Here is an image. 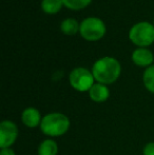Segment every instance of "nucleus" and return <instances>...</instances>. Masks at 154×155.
I'll list each match as a JSON object with an SVG mask.
<instances>
[{"label":"nucleus","mask_w":154,"mask_h":155,"mask_svg":"<svg viewBox=\"0 0 154 155\" xmlns=\"http://www.w3.org/2000/svg\"><path fill=\"white\" fill-rule=\"evenodd\" d=\"M92 73L95 80L103 84H111L119 78L121 67L118 60L114 57L106 56L93 64Z\"/></svg>","instance_id":"1"},{"label":"nucleus","mask_w":154,"mask_h":155,"mask_svg":"<svg viewBox=\"0 0 154 155\" xmlns=\"http://www.w3.org/2000/svg\"><path fill=\"white\" fill-rule=\"evenodd\" d=\"M70 129V119L66 114L52 112L44 115L40 124V130L44 135L57 137L66 134Z\"/></svg>","instance_id":"2"},{"label":"nucleus","mask_w":154,"mask_h":155,"mask_svg":"<svg viewBox=\"0 0 154 155\" xmlns=\"http://www.w3.org/2000/svg\"><path fill=\"white\" fill-rule=\"evenodd\" d=\"M129 38L138 48H146L154 42V25L148 21H140L131 28Z\"/></svg>","instance_id":"3"},{"label":"nucleus","mask_w":154,"mask_h":155,"mask_svg":"<svg viewBox=\"0 0 154 155\" xmlns=\"http://www.w3.org/2000/svg\"><path fill=\"white\" fill-rule=\"evenodd\" d=\"M106 25L100 18L88 17L80 22L79 33L84 40L97 41L106 34Z\"/></svg>","instance_id":"4"},{"label":"nucleus","mask_w":154,"mask_h":155,"mask_svg":"<svg viewBox=\"0 0 154 155\" xmlns=\"http://www.w3.org/2000/svg\"><path fill=\"white\" fill-rule=\"evenodd\" d=\"M69 80L73 89L78 92H86L90 90L94 84V76L91 71L86 68H75L69 76Z\"/></svg>","instance_id":"5"},{"label":"nucleus","mask_w":154,"mask_h":155,"mask_svg":"<svg viewBox=\"0 0 154 155\" xmlns=\"http://www.w3.org/2000/svg\"><path fill=\"white\" fill-rule=\"evenodd\" d=\"M18 137L17 124L12 120H3L0 124V148H11Z\"/></svg>","instance_id":"6"},{"label":"nucleus","mask_w":154,"mask_h":155,"mask_svg":"<svg viewBox=\"0 0 154 155\" xmlns=\"http://www.w3.org/2000/svg\"><path fill=\"white\" fill-rule=\"evenodd\" d=\"M131 58L132 61L136 65L142 68H149L150 65H152L154 60L153 53L146 48H138L134 50Z\"/></svg>","instance_id":"7"},{"label":"nucleus","mask_w":154,"mask_h":155,"mask_svg":"<svg viewBox=\"0 0 154 155\" xmlns=\"http://www.w3.org/2000/svg\"><path fill=\"white\" fill-rule=\"evenodd\" d=\"M21 120L25 126L28 128H36L41 124V115L40 112L35 108H27L23 110L21 114Z\"/></svg>","instance_id":"8"},{"label":"nucleus","mask_w":154,"mask_h":155,"mask_svg":"<svg viewBox=\"0 0 154 155\" xmlns=\"http://www.w3.org/2000/svg\"><path fill=\"white\" fill-rule=\"evenodd\" d=\"M89 96L94 102L100 104L109 98L110 96V90L106 84L96 82L92 86V88L89 90Z\"/></svg>","instance_id":"9"},{"label":"nucleus","mask_w":154,"mask_h":155,"mask_svg":"<svg viewBox=\"0 0 154 155\" xmlns=\"http://www.w3.org/2000/svg\"><path fill=\"white\" fill-rule=\"evenodd\" d=\"M58 145L51 138L44 139L38 147V155H57Z\"/></svg>","instance_id":"10"},{"label":"nucleus","mask_w":154,"mask_h":155,"mask_svg":"<svg viewBox=\"0 0 154 155\" xmlns=\"http://www.w3.org/2000/svg\"><path fill=\"white\" fill-rule=\"evenodd\" d=\"M80 23L78 22L76 19L73 18H67L60 23V30L64 35L72 36L75 35L77 32H79Z\"/></svg>","instance_id":"11"},{"label":"nucleus","mask_w":154,"mask_h":155,"mask_svg":"<svg viewBox=\"0 0 154 155\" xmlns=\"http://www.w3.org/2000/svg\"><path fill=\"white\" fill-rule=\"evenodd\" d=\"M62 6H64L62 0H42L41 1V10L45 14H57Z\"/></svg>","instance_id":"12"},{"label":"nucleus","mask_w":154,"mask_h":155,"mask_svg":"<svg viewBox=\"0 0 154 155\" xmlns=\"http://www.w3.org/2000/svg\"><path fill=\"white\" fill-rule=\"evenodd\" d=\"M143 80H144V84L147 90L154 94V64L145 70Z\"/></svg>","instance_id":"13"},{"label":"nucleus","mask_w":154,"mask_h":155,"mask_svg":"<svg viewBox=\"0 0 154 155\" xmlns=\"http://www.w3.org/2000/svg\"><path fill=\"white\" fill-rule=\"evenodd\" d=\"M66 8L73 11H79L87 8L92 2V0H62Z\"/></svg>","instance_id":"14"},{"label":"nucleus","mask_w":154,"mask_h":155,"mask_svg":"<svg viewBox=\"0 0 154 155\" xmlns=\"http://www.w3.org/2000/svg\"><path fill=\"white\" fill-rule=\"evenodd\" d=\"M144 155H154V143H149L145 146Z\"/></svg>","instance_id":"15"},{"label":"nucleus","mask_w":154,"mask_h":155,"mask_svg":"<svg viewBox=\"0 0 154 155\" xmlns=\"http://www.w3.org/2000/svg\"><path fill=\"white\" fill-rule=\"evenodd\" d=\"M0 155H16L14 152V150L11 149V148H3L0 151Z\"/></svg>","instance_id":"16"}]
</instances>
